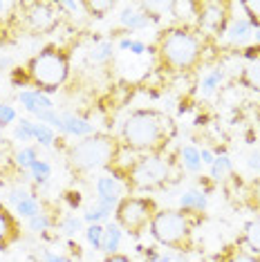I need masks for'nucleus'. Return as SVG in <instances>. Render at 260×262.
I'll list each match as a JSON object with an SVG mask.
<instances>
[{
	"instance_id": "f257e3e1",
	"label": "nucleus",
	"mask_w": 260,
	"mask_h": 262,
	"mask_svg": "<svg viewBox=\"0 0 260 262\" xmlns=\"http://www.w3.org/2000/svg\"><path fill=\"white\" fill-rule=\"evenodd\" d=\"M204 34L195 27H166L157 36L155 58L159 70L170 74L193 72L204 58Z\"/></svg>"
},
{
	"instance_id": "f03ea898",
	"label": "nucleus",
	"mask_w": 260,
	"mask_h": 262,
	"mask_svg": "<svg viewBox=\"0 0 260 262\" xmlns=\"http://www.w3.org/2000/svg\"><path fill=\"white\" fill-rule=\"evenodd\" d=\"M175 137V123L170 117L155 108L133 110L121 128V144L137 155H162Z\"/></svg>"
},
{
	"instance_id": "7ed1b4c3",
	"label": "nucleus",
	"mask_w": 260,
	"mask_h": 262,
	"mask_svg": "<svg viewBox=\"0 0 260 262\" xmlns=\"http://www.w3.org/2000/svg\"><path fill=\"white\" fill-rule=\"evenodd\" d=\"M68 76H70V52L61 45H47L38 54L29 58L25 68L11 70V83L16 88L34 85L43 94L58 92V88L68 81Z\"/></svg>"
},
{
	"instance_id": "20e7f679",
	"label": "nucleus",
	"mask_w": 260,
	"mask_h": 262,
	"mask_svg": "<svg viewBox=\"0 0 260 262\" xmlns=\"http://www.w3.org/2000/svg\"><path fill=\"white\" fill-rule=\"evenodd\" d=\"M202 220V213L182 211V208H159L150 224V235L157 244L170 249L173 253L186 255L195 247L193 231Z\"/></svg>"
},
{
	"instance_id": "39448f33",
	"label": "nucleus",
	"mask_w": 260,
	"mask_h": 262,
	"mask_svg": "<svg viewBox=\"0 0 260 262\" xmlns=\"http://www.w3.org/2000/svg\"><path fill=\"white\" fill-rule=\"evenodd\" d=\"M126 150V146L108 133H94L83 141H76L68 152V164L76 172H88L94 168H112Z\"/></svg>"
},
{
	"instance_id": "423d86ee",
	"label": "nucleus",
	"mask_w": 260,
	"mask_h": 262,
	"mask_svg": "<svg viewBox=\"0 0 260 262\" xmlns=\"http://www.w3.org/2000/svg\"><path fill=\"white\" fill-rule=\"evenodd\" d=\"M110 170L123 182V186L130 190H144V193L164 188L170 177V166L162 155H139Z\"/></svg>"
},
{
	"instance_id": "0eeeda50",
	"label": "nucleus",
	"mask_w": 260,
	"mask_h": 262,
	"mask_svg": "<svg viewBox=\"0 0 260 262\" xmlns=\"http://www.w3.org/2000/svg\"><path fill=\"white\" fill-rule=\"evenodd\" d=\"M157 202L146 195H126L115 208V222L121 226L123 233L139 237L150 231V224L157 215Z\"/></svg>"
},
{
	"instance_id": "6e6552de",
	"label": "nucleus",
	"mask_w": 260,
	"mask_h": 262,
	"mask_svg": "<svg viewBox=\"0 0 260 262\" xmlns=\"http://www.w3.org/2000/svg\"><path fill=\"white\" fill-rule=\"evenodd\" d=\"M56 3H20V20L34 34H47L58 25Z\"/></svg>"
},
{
	"instance_id": "1a4fd4ad",
	"label": "nucleus",
	"mask_w": 260,
	"mask_h": 262,
	"mask_svg": "<svg viewBox=\"0 0 260 262\" xmlns=\"http://www.w3.org/2000/svg\"><path fill=\"white\" fill-rule=\"evenodd\" d=\"M231 7L229 3H200V16L195 23V29L200 32H209V34H224L229 27V14L227 9Z\"/></svg>"
},
{
	"instance_id": "9d476101",
	"label": "nucleus",
	"mask_w": 260,
	"mask_h": 262,
	"mask_svg": "<svg viewBox=\"0 0 260 262\" xmlns=\"http://www.w3.org/2000/svg\"><path fill=\"white\" fill-rule=\"evenodd\" d=\"M20 240V224L18 215L9 211L5 204H0V251L9 249L14 242Z\"/></svg>"
},
{
	"instance_id": "9b49d317",
	"label": "nucleus",
	"mask_w": 260,
	"mask_h": 262,
	"mask_svg": "<svg viewBox=\"0 0 260 262\" xmlns=\"http://www.w3.org/2000/svg\"><path fill=\"white\" fill-rule=\"evenodd\" d=\"M170 16H173L180 27H195L198 16H200V3H193V0H175V3H170Z\"/></svg>"
},
{
	"instance_id": "f8f14e48",
	"label": "nucleus",
	"mask_w": 260,
	"mask_h": 262,
	"mask_svg": "<svg viewBox=\"0 0 260 262\" xmlns=\"http://www.w3.org/2000/svg\"><path fill=\"white\" fill-rule=\"evenodd\" d=\"M123 190H126L123 182L115 175H103L97 180V198L99 200H108L112 204H119V200L126 198Z\"/></svg>"
},
{
	"instance_id": "ddd939ff",
	"label": "nucleus",
	"mask_w": 260,
	"mask_h": 262,
	"mask_svg": "<svg viewBox=\"0 0 260 262\" xmlns=\"http://www.w3.org/2000/svg\"><path fill=\"white\" fill-rule=\"evenodd\" d=\"M18 99H20L23 108L27 112H32V115H38V112H45V110H54L52 99L38 90H23Z\"/></svg>"
},
{
	"instance_id": "4468645a",
	"label": "nucleus",
	"mask_w": 260,
	"mask_h": 262,
	"mask_svg": "<svg viewBox=\"0 0 260 262\" xmlns=\"http://www.w3.org/2000/svg\"><path fill=\"white\" fill-rule=\"evenodd\" d=\"M211 258H213L215 262H260V255L249 253L238 240H235L233 244H227L220 253L211 255Z\"/></svg>"
},
{
	"instance_id": "2eb2a0df",
	"label": "nucleus",
	"mask_w": 260,
	"mask_h": 262,
	"mask_svg": "<svg viewBox=\"0 0 260 262\" xmlns=\"http://www.w3.org/2000/svg\"><path fill=\"white\" fill-rule=\"evenodd\" d=\"M119 23L126 29H144L150 25V16L146 14L144 9H141V5H133V7H126L119 14Z\"/></svg>"
},
{
	"instance_id": "dca6fc26",
	"label": "nucleus",
	"mask_w": 260,
	"mask_h": 262,
	"mask_svg": "<svg viewBox=\"0 0 260 262\" xmlns=\"http://www.w3.org/2000/svg\"><path fill=\"white\" fill-rule=\"evenodd\" d=\"M238 242L253 255H260V217L249 220L242 229V235L238 237Z\"/></svg>"
},
{
	"instance_id": "f3484780",
	"label": "nucleus",
	"mask_w": 260,
	"mask_h": 262,
	"mask_svg": "<svg viewBox=\"0 0 260 262\" xmlns=\"http://www.w3.org/2000/svg\"><path fill=\"white\" fill-rule=\"evenodd\" d=\"M206 204H209V200H206V193L204 190H186V193L180 195V208L182 211H191V213H204L206 211Z\"/></svg>"
},
{
	"instance_id": "a211bd4d",
	"label": "nucleus",
	"mask_w": 260,
	"mask_h": 262,
	"mask_svg": "<svg viewBox=\"0 0 260 262\" xmlns=\"http://www.w3.org/2000/svg\"><path fill=\"white\" fill-rule=\"evenodd\" d=\"M61 119H63L61 133H65V135H74V137H90V135H94L92 123H88L85 119L74 117V115H61Z\"/></svg>"
},
{
	"instance_id": "6ab92c4d",
	"label": "nucleus",
	"mask_w": 260,
	"mask_h": 262,
	"mask_svg": "<svg viewBox=\"0 0 260 262\" xmlns=\"http://www.w3.org/2000/svg\"><path fill=\"white\" fill-rule=\"evenodd\" d=\"M251 32H253V27H251V23L247 20V18H231V23H229V27H227V38L231 40V43H245L247 38L251 36Z\"/></svg>"
},
{
	"instance_id": "aec40b11",
	"label": "nucleus",
	"mask_w": 260,
	"mask_h": 262,
	"mask_svg": "<svg viewBox=\"0 0 260 262\" xmlns=\"http://www.w3.org/2000/svg\"><path fill=\"white\" fill-rule=\"evenodd\" d=\"M121 237H123L121 226L117 224V222H108V224H105V231H103V247H101V251L105 255L117 253V251H119Z\"/></svg>"
},
{
	"instance_id": "412c9836",
	"label": "nucleus",
	"mask_w": 260,
	"mask_h": 262,
	"mask_svg": "<svg viewBox=\"0 0 260 262\" xmlns=\"http://www.w3.org/2000/svg\"><path fill=\"white\" fill-rule=\"evenodd\" d=\"M222 81H224V70L222 68L211 70V72H206L202 76V81H200V92H202L204 97H209V94H213L218 88H220Z\"/></svg>"
},
{
	"instance_id": "4be33fe9",
	"label": "nucleus",
	"mask_w": 260,
	"mask_h": 262,
	"mask_svg": "<svg viewBox=\"0 0 260 262\" xmlns=\"http://www.w3.org/2000/svg\"><path fill=\"white\" fill-rule=\"evenodd\" d=\"M240 83L249 90L260 92V63H249L240 72Z\"/></svg>"
},
{
	"instance_id": "5701e85b",
	"label": "nucleus",
	"mask_w": 260,
	"mask_h": 262,
	"mask_svg": "<svg viewBox=\"0 0 260 262\" xmlns=\"http://www.w3.org/2000/svg\"><path fill=\"white\" fill-rule=\"evenodd\" d=\"M229 175H233L231 159H229L227 155H220V157H215V162L211 164V177H213L215 182H222V180H227Z\"/></svg>"
},
{
	"instance_id": "b1692460",
	"label": "nucleus",
	"mask_w": 260,
	"mask_h": 262,
	"mask_svg": "<svg viewBox=\"0 0 260 262\" xmlns=\"http://www.w3.org/2000/svg\"><path fill=\"white\" fill-rule=\"evenodd\" d=\"M182 157V166H184L186 170L191 172H198L200 168H202V159H200V150L195 146H184L180 152Z\"/></svg>"
},
{
	"instance_id": "393cba45",
	"label": "nucleus",
	"mask_w": 260,
	"mask_h": 262,
	"mask_svg": "<svg viewBox=\"0 0 260 262\" xmlns=\"http://www.w3.org/2000/svg\"><path fill=\"white\" fill-rule=\"evenodd\" d=\"M112 52H115V45H112L110 40H99L97 45H92V50L88 52V56H90L92 63H103L112 56Z\"/></svg>"
},
{
	"instance_id": "a878e982",
	"label": "nucleus",
	"mask_w": 260,
	"mask_h": 262,
	"mask_svg": "<svg viewBox=\"0 0 260 262\" xmlns=\"http://www.w3.org/2000/svg\"><path fill=\"white\" fill-rule=\"evenodd\" d=\"M110 213H112V208L101 206V204H97V202H94V206H90L83 213V220H85V222H90V224H101V222H108V220H110Z\"/></svg>"
},
{
	"instance_id": "bb28decb",
	"label": "nucleus",
	"mask_w": 260,
	"mask_h": 262,
	"mask_svg": "<svg viewBox=\"0 0 260 262\" xmlns=\"http://www.w3.org/2000/svg\"><path fill=\"white\" fill-rule=\"evenodd\" d=\"M14 137H16V141H32V139H36V123L29 121V119H20V121L16 123Z\"/></svg>"
},
{
	"instance_id": "cd10ccee",
	"label": "nucleus",
	"mask_w": 260,
	"mask_h": 262,
	"mask_svg": "<svg viewBox=\"0 0 260 262\" xmlns=\"http://www.w3.org/2000/svg\"><path fill=\"white\" fill-rule=\"evenodd\" d=\"M245 204L251 208V211L260 213V177L249 182V186L245 188Z\"/></svg>"
},
{
	"instance_id": "c85d7f7f",
	"label": "nucleus",
	"mask_w": 260,
	"mask_h": 262,
	"mask_svg": "<svg viewBox=\"0 0 260 262\" xmlns=\"http://www.w3.org/2000/svg\"><path fill=\"white\" fill-rule=\"evenodd\" d=\"M85 5V11H88V16H94V18H103L108 11L115 9V3H101V0H88Z\"/></svg>"
},
{
	"instance_id": "c756f323",
	"label": "nucleus",
	"mask_w": 260,
	"mask_h": 262,
	"mask_svg": "<svg viewBox=\"0 0 260 262\" xmlns=\"http://www.w3.org/2000/svg\"><path fill=\"white\" fill-rule=\"evenodd\" d=\"M29 172H32V177L36 184H47L50 182V175H52V168L47 162H43V159H36V162L32 164V168H29Z\"/></svg>"
},
{
	"instance_id": "7c9ffc66",
	"label": "nucleus",
	"mask_w": 260,
	"mask_h": 262,
	"mask_svg": "<svg viewBox=\"0 0 260 262\" xmlns=\"http://www.w3.org/2000/svg\"><path fill=\"white\" fill-rule=\"evenodd\" d=\"M103 231H105V226H101V224H90L85 229V237H88V242H90V247L94 249V251H101V247H103Z\"/></svg>"
},
{
	"instance_id": "2f4dec72",
	"label": "nucleus",
	"mask_w": 260,
	"mask_h": 262,
	"mask_svg": "<svg viewBox=\"0 0 260 262\" xmlns=\"http://www.w3.org/2000/svg\"><path fill=\"white\" fill-rule=\"evenodd\" d=\"M16 208V215H18V217H34V215H38V202H36V198H34V195H32V198H27L25 202H20V204H16L14 206Z\"/></svg>"
},
{
	"instance_id": "473e14b6",
	"label": "nucleus",
	"mask_w": 260,
	"mask_h": 262,
	"mask_svg": "<svg viewBox=\"0 0 260 262\" xmlns=\"http://www.w3.org/2000/svg\"><path fill=\"white\" fill-rule=\"evenodd\" d=\"M61 231L65 235H76L79 231H83V220L81 217H76V215H65L63 217V222H61Z\"/></svg>"
},
{
	"instance_id": "72a5a7b5",
	"label": "nucleus",
	"mask_w": 260,
	"mask_h": 262,
	"mask_svg": "<svg viewBox=\"0 0 260 262\" xmlns=\"http://www.w3.org/2000/svg\"><path fill=\"white\" fill-rule=\"evenodd\" d=\"M38 159V155H36V148H23V150L16 152V164L20 166L23 170H29L32 168V164Z\"/></svg>"
},
{
	"instance_id": "f704fd0d",
	"label": "nucleus",
	"mask_w": 260,
	"mask_h": 262,
	"mask_svg": "<svg viewBox=\"0 0 260 262\" xmlns=\"http://www.w3.org/2000/svg\"><path fill=\"white\" fill-rule=\"evenodd\" d=\"M54 141H56L54 130H52L50 126H45V123H36V144L50 148L52 144H54Z\"/></svg>"
},
{
	"instance_id": "c9c22d12",
	"label": "nucleus",
	"mask_w": 260,
	"mask_h": 262,
	"mask_svg": "<svg viewBox=\"0 0 260 262\" xmlns=\"http://www.w3.org/2000/svg\"><path fill=\"white\" fill-rule=\"evenodd\" d=\"M27 224H29V229H32V231H36V233H43V231H47L52 226V220H50L47 213H38V215L29 217Z\"/></svg>"
},
{
	"instance_id": "e433bc0d",
	"label": "nucleus",
	"mask_w": 260,
	"mask_h": 262,
	"mask_svg": "<svg viewBox=\"0 0 260 262\" xmlns=\"http://www.w3.org/2000/svg\"><path fill=\"white\" fill-rule=\"evenodd\" d=\"M11 121H16V110L7 103H0V128L9 126Z\"/></svg>"
},
{
	"instance_id": "4c0bfd02",
	"label": "nucleus",
	"mask_w": 260,
	"mask_h": 262,
	"mask_svg": "<svg viewBox=\"0 0 260 262\" xmlns=\"http://www.w3.org/2000/svg\"><path fill=\"white\" fill-rule=\"evenodd\" d=\"M27 198H32V193L25 188H14V190H9V195H7V200H9V204H20V202H25Z\"/></svg>"
},
{
	"instance_id": "58836bf2",
	"label": "nucleus",
	"mask_w": 260,
	"mask_h": 262,
	"mask_svg": "<svg viewBox=\"0 0 260 262\" xmlns=\"http://www.w3.org/2000/svg\"><path fill=\"white\" fill-rule=\"evenodd\" d=\"M242 58H247L249 63H260V45H249L242 52Z\"/></svg>"
},
{
	"instance_id": "ea45409f",
	"label": "nucleus",
	"mask_w": 260,
	"mask_h": 262,
	"mask_svg": "<svg viewBox=\"0 0 260 262\" xmlns=\"http://www.w3.org/2000/svg\"><path fill=\"white\" fill-rule=\"evenodd\" d=\"M247 168H249L251 172H256V175H260V148L249 155V159H247Z\"/></svg>"
},
{
	"instance_id": "a19ab883",
	"label": "nucleus",
	"mask_w": 260,
	"mask_h": 262,
	"mask_svg": "<svg viewBox=\"0 0 260 262\" xmlns=\"http://www.w3.org/2000/svg\"><path fill=\"white\" fill-rule=\"evenodd\" d=\"M43 262H72L70 258H65V255H58V253H52V251H43Z\"/></svg>"
},
{
	"instance_id": "79ce46f5",
	"label": "nucleus",
	"mask_w": 260,
	"mask_h": 262,
	"mask_svg": "<svg viewBox=\"0 0 260 262\" xmlns=\"http://www.w3.org/2000/svg\"><path fill=\"white\" fill-rule=\"evenodd\" d=\"M103 262H133L130 260V255H126V253H110V255H105L103 258Z\"/></svg>"
},
{
	"instance_id": "37998d69",
	"label": "nucleus",
	"mask_w": 260,
	"mask_h": 262,
	"mask_svg": "<svg viewBox=\"0 0 260 262\" xmlns=\"http://www.w3.org/2000/svg\"><path fill=\"white\" fill-rule=\"evenodd\" d=\"M200 159H202V164H213L215 162V155L209 150V148H202V150H200Z\"/></svg>"
},
{
	"instance_id": "c03bdc74",
	"label": "nucleus",
	"mask_w": 260,
	"mask_h": 262,
	"mask_svg": "<svg viewBox=\"0 0 260 262\" xmlns=\"http://www.w3.org/2000/svg\"><path fill=\"white\" fill-rule=\"evenodd\" d=\"M130 52H133V54H144L146 45L141 43V40H133V43H130Z\"/></svg>"
},
{
	"instance_id": "a18cd8bd",
	"label": "nucleus",
	"mask_w": 260,
	"mask_h": 262,
	"mask_svg": "<svg viewBox=\"0 0 260 262\" xmlns=\"http://www.w3.org/2000/svg\"><path fill=\"white\" fill-rule=\"evenodd\" d=\"M130 43H133V38H123L119 43V50H130Z\"/></svg>"
},
{
	"instance_id": "49530a36",
	"label": "nucleus",
	"mask_w": 260,
	"mask_h": 262,
	"mask_svg": "<svg viewBox=\"0 0 260 262\" xmlns=\"http://www.w3.org/2000/svg\"><path fill=\"white\" fill-rule=\"evenodd\" d=\"M9 65H11V61H9L7 56H0V70H3V68H9Z\"/></svg>"
},
{
	"instance_id": "de8ad7c7",
	"label": "nucleus",
	"mask_w": 260,
	"mask_h": 262,
	"mask_svg": "<svg viewBox=\"0 0 260 262\" xmlns=\"http://www.w3.org/2000/svg\"><path fill=\"white\" fill-rule=\"evenodd\" d=\"M256 43L260 45V32H256Z\"/></svg>"
},
{
	"instance_id": "09e8293b",
	"label": "nucleus",
	"mask_w": 260,
	"mask_h": 262,
	"mask_svg": "<svg viewBox=\"0 0 260 262\" xmlns=\"http://www.w3.org/2000/svg\"><path fill=\"white\" fill-rule=\"evenodd\" d=\"M202 262H215L213 258H206V260H202Z\"/></svg>"
},
{
	"instance_id": "8fccbe9b",
	"label": "nucleus",
	"mask_w": 260,
	"mask_h": 262,
	"mask_svg": "<svg viewBox=\"0 0 260 262\" xmlns=\"http://www.w3.org/2000/svg\"><path fill=\"white\" fill-rule=\"evenodd\" d=\"M0 141H3V133H0Z\"/></svg>"
}]
</instances>
